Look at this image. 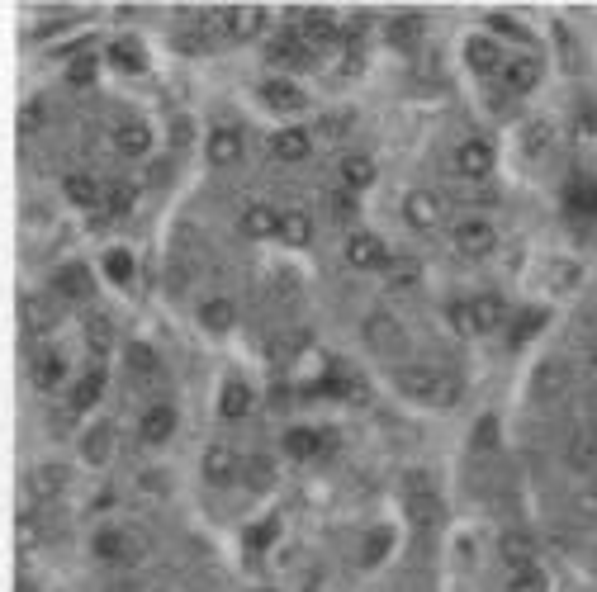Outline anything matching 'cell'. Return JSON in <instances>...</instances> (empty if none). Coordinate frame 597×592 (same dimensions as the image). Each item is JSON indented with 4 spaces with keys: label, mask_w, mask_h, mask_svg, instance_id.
Returning <instances> with one entry per match:
<instances>
[{
    "label": "cell",
    "mask_w": 597,
    "mask_h": 592,
    "mask_svg": "<svg viewBox=\"0 0 597 592\" xmlns=\"http://www.w3.org/2000/svg\"><path fill=\"white\" fill-rule=\"evenodd\" d=\"M394 394L417 403V408H451L455 398H460V384H455L451 375L432 370V365H398Z\"/></svg>",
    "instance_id": "1"
},
{
    "label": "cell",
    "mask_w": 597,
    "mask_h": 592,
    "mask_svg": "<svg viewBox=\"0 0 597 592\" xmlns=\"http://www.w3.org/2000/svg\"><path fill=\"white\" fill-rule=\"evenodd\" d=\"M147 550H152V540H147V531H138V526H100L91 536V555L100 559V564H114V569L143 564Z\"/></svg>",
    "instance_id": "2"
},
{
    "label": "cell",
    "mask_w": 597,
    "mask_h": 592,
    "mask_svg": "<svg viewBox=\"0 0 597 592\" xmlns=\"http://www.w3.org/2000/svg\"><path fill=\"white\" fill-rule=\"evenodd\" d=\"M451 247H455V256H465V261H489V256L498 252V228L479 214L460 218L451 228Z\"/></svg>",
    "instance_id": "3"
},
{
    "label": "cell",
    "mask_w": 597,
    "mask_h": 592,
    "mask_svg": "<svg viewBox=\"0 0 597 592\" xmlns=\"http://www.w3.org/2000/svg\"><path fill=\"white\" fill-rule=\"evenodd\" d=\"M346 266L365 270V275H380V270H394V256H389V247H384L380 233L361 228V233L346 237Z\"/></svg>",
    "instance_id": "4"
},
{
    "label": "cell",
    "mask_w": 597,
    "mask_h": 592,
    "mask_svg": "<svg viewBox=\"0 0 597 592\" xmlns=\"http://www.w3.org/2000/svg\"><path fill=\"white\" fill-rule=\"evenodd\" d=\"M361 337L375 356H398V351H408V332H403V323H398L394 313H370L361 323Z\"/></svg>",
    "instance_id": "5"
},
{
    "label": "cell",
    "mask_w": 597,
    "mask_h": 592,
    "mask_svg": "<svg viewBox=\"0 0 597 592\" xmlns=\"http://www.w3.org/2000/svg\"><path fill=\"white\" fill-rule=\"evenodd\" d=\"M441 214H446V199L436 195V190H408V195H403V223H408L413 233L441 228Z\"/></svg>",
    "instance_id": "6"
},
{
    "label": "cell",
    "mask_w": 597,
    "mask_h": 592,
    "mask_svg": "<svg viewBox=\"0 0 597 592\" xmlns=\"http://www.w3.org/2000/svg\"><path fill=\"white\" fill-rule=\"evenodd\" d=\"M455 176L465 180H489L493 176V162H498V152H493L489 138H465V143L455 147Z\"/></svg>",
    "instance_id": "7"
},
{
    "label": "cell",
    "mask_w": 597,
    "mask_h": 592,
    "mask_svg": "<svg viewBox=\"0 0 597 592\" xmlns=\"http://www.w3.org/2000/svg\"><path fill=\"white\" fill-rule=\"evenodd\" d=\"M67 479H72V469L67 465H57V460H38V465L29 469V479H24V493H29L34 503H53V498L67 493Z\"/></svg>",
    "instance_id": "8"
},
{
    "label": "cell",
    "mask_w": 597,
    "mask_h": 592,
    "mask_svg": "<svg viewBox=\"0 0 597 592\" xmlns=\"http://www.w3.org/2000/svg\"><path fill=\"white\" fill-rule=\"evenodd\" d=\"M261 105L275 109L280 119H290V114H304L308 109V95H304V86H294L290 76H266L261 81Z\"/></svg>",
    "instance_id": "9"
},
{
    "label": "cell",
    "mask_w": 597,
    "mask_h": 592,
    "mask_svg": "<svg viewBox=\"0 0 597 592\" xmlns=\"http://www.w3.org/2000/svg\"><path fill=\"white\" fill-rule=\"evenodd\" d=\"M280 218H285V209H275L266 199H252L242 209V218H237V228H242V237H252V242H271V237H280Z\"/></svg>",
    "instance_id": "10"
},
{
    "label": "cell",
    "mask_w": 597,
    "mask_h": 592,
    "mask_svg": "<svg viewBox=\"0 0 597 592\" xmlns=\"http://www.w3.org/2000/svg\"><path fill=\"white\" fill-rule=\"evenodd\" d=\"M176 427H181V413H176L171 403H152V408H143V417H138V441H143V446H166V441L176 436Z\"/></svg>",
    "instance_id": "11"
},
{
    "label": "cell",
    "mask_w": 597,
    "mask_h": 592,
    "mask_svg": "<svg viewBox=\"0 0 597 592\" xmlns=\"http://www.w3.org/2000/svg\"><path fill=\"white\" fill-rule=\"evenodd\" d=\"M204 157L214 166H237L247 157V138H242L233 124H214L209 128V138H204Z\"/></svg>",
    "instance_id": "12"
},
{
    "label": "cell",
    "mask_w": 597,
    "mask_h": 592,
    "mask_svg": "<svg viewBox=\"0 0 597 592\" xmlns=\"http://www.w3.org/2000/svg\"><path fill=\"white\" fill-rule=\"evenodd\" d=\"M109 143H114V152L128 157V162H147V152H152V128H147L143 119H119L114 133H109Z\"/></svg>",
    "instance_id": "13"
},
{
    "label": "cell",
    "mask_w": 597,
    "mask_h": 592,
    "mask_svg": "<svg viewBox=\"0 0 597 592\" xmlns=\"http://www.w3.org/2000/svg\"><path fill=\"white\" fill-rule=\"evenodd\" d=\"M199 465H204V479H209L214 488H228V484L242 479V455H237L233 446H223V441H214V446L204 450Z\"/></svg>",
    "instance_id": "14"
},
{
    "label": "cell",
    "mask_w": 597,
    "mask_h": 592,
    "mask_svg": "<svg viewBox=\"0 0 597 592\" xmlns=\"http://www.w3.org/2000/svg\"><path fill=\"white\" fill-rule=\"evenodd\" d=\"M53 294L57 299H67V304H86L95 294V275L91 266H81V261H72V266H57L53 275Z\"/></svg>",
    "instance_id": "15"
},
{
    "label": "cell",
    "mask_w": 597,
    "mask_h": 592,
    "mask_svg": "<svg viewBox=\"0 0 597 592\" xmlns=\"http://www.w3.org/2000/svg\"><path fill=\"white\" fill-rule=\"evenodd\" d=\"M465 62H470L474 76L503 72V67H507L503 43H498V38H489V34H470V38H465Z\"/></svg>",
    "instance_id": "16"
},
{
    "label": "cell",
    "mask_w": 597,
    "mask_h": 592,
    "mask_svg": "<svg viewBox=\"0 0 597 592\" xmlns=\"http://www.w3.org/2000/svg\"><path fill=\"white\" fill-rule=\"evenodd\" d=\"M256 408V394H252V384L247 379H223V389H218V417L223 422H242V417H252Z\"/></svg>",
    "instance_id": "17"
},
{
    "label": "cell",
    "mask_w": 597,
    "mask_h": 592,
    "mask_svg": "<svg viewBox=\"0 0 597 592\" xmlns=\"http://www.w3.org/2000/svg\"><path fill=\"white\" fill-rule=\"evenodd\" d=\"M76 455H81V465H109L114 460V422H91L86 427V436H81V446H76Z\"/></svg>",
    "instance_id": "18"
},
{
    "label": "cell",
    "mask_w": 597,
    "mask_h": 592,
    "mask_svg": "<svg viewBox=\"0 0 597 592\" xmlns=\"http://www.w3.org/2000/svg\"><path fill=\"white\" fill-rule=\"evenodd\" d=\"M29 379H34V389H43V394H57V389L67 384V360H62V351H34V356H29Z\"/></svg>",
    "instance_id": "19"
},
{
    "label": "cell",
    "mask_w": 597,
    "mask_h": 592,
    "mask_svg": "<svg viewBox=\"0 0 597 592\" xmlns=\"http://www.w3.org/2000/svg\"><path fill=\"white\" fill-rule=\"evenodd\" d=\"M271 152H275V162H290V166L308 162V157H313V133L299 124H285L271 138Z\"/></svg>",
    "instance_id": "20"
},
{
    "label": "cell",
    "mask_w": 597,
    "mask_h": 592,
    "mask_svg": "<svg viewBox=\"0 0 597 592\" xmlns=\"http://www.w3.org/2000/svg\"><path fill=\"white\" fill-rule=\"evenodd\" d=\"M299 34L313 48H337L342 43V24H337V15H327V10H304L299 15Z\"/></svg>",
    "instance_id": "21"
},
{
    "label": "cell",
    "mask_w": 597,
    "mask_h": 592,
    "mask_svg": "<svg viewBox=\"0 0 597 592\" xmlns=\"http://www.w3.org/2000/svg\"><path fill=\"white\" fill-rule=\"evenodd\" d=\"M541 57H531V53H517V57H507V67H503V86L512 90V95H531V90L541 86Z\"/></svg>",
    "instance_id": "22"
},
{
    "label": "cell",
    "mask_w": 597,
    "mask_h": 592,
    "mask_svg": "<svg viewBox=\"0 0 597 592\" xmlns=\"http://www.w3.org/2000/svg\"><path fill=\"white\" fill-rule=\"evenodd\" d=\"M337 176H342V190H351V195H365V190L380 180V166L370 162L365 152H346L342 162H337Z\"/></svg>",
    "instance_id": "23"
},
{
    "label": "cell",
    "mask_w": 597,
    "mask_h": 592,
    "mask_svg": "<svg viewBox=\"0 0 597 592\" xmlns=\"http://www.w3.org/2000/svg\"><path fill=\"white\" fill-rule=\"evenodd\" d=\"M62 199H67L72 209H95V204L105 199V190H100V180L86 176V171H67V176H62Z\"/></svg>",
    "instance_id": "24"
},
{
    "label": "cell",
    "mask_w": 597,
    "mask_h": 592,
    "mask_svg": "<svg viewBox=\"0 0 597 592\" xmlns=\"http://www.w3.org/2000/svg\"><path fill=\"white\" fill-rule=\"evenodd\" d=\"M100 398H105V370H91V375H81L72 389H67V408H72V413H95Z\"/></svg>",
    "instance_id": "25"
},
{
    "label": "cell",
    "mask_w": 597,
    "mask_h": 592,
    "mask_svg": "<svg viewBox=\"0 0 597 592\" xmlns=\"http://www.w3.org/2000/svg\"><path fill=\"white\" fill-rule=\"evenodd\" d=\"M517 147H522L526 162H545V157H550V147H555V133H550L545 119H526L522 133H517Z\"/></svg>",
    "instance_id": "26"
},
{
    "label": "cell",
    "mask_w": 597,
    "mask_h": 592,
    "mask_svg": "<svg viewBox=\"0 0 597 592\" xmlns=\"http://www.w3.org/2000/svg\"><path fill=\"white\" fill-rule=\"evenodd\" d=\"M19 313H24V332H34V337H43V332H53L57 327V304L53 299H43V294H24Z\"/></svg>",
    "instance_id": "27"
},
{
    "label": "cell",
    "mask_w": 597,
    "mask_h": 592,
    "mask_svg": "<svg viewBox=\"0 0 597 592\" xmlns=\"http://www.w3.org/2000/svg\"><path fill=\"white\" fill-rule=\"evenodd\" d=\"M280 446H285V455H290V465H308V460L323 455V436H318L313 427H290Z\"/></svg>",
    "instance_id": "28"
},
{
    "label": "cell",
    "mask_w": 597,
    "mask_h": 592,
    "mask_svg": "<svg viewBox=\"0 0 597 592\" xmlns=\"http://www.w3.org/2000/svg\"><path fill=\"white\" fill-rule=\"evenodd\" d=\"M403 512H408V521H413V531H432V526H441V503H436L432 488H427V493H408V498H403Z\"/></svg>",
    "instance_id": "29"
},
{
    "label": "cell",
    "mask_w": 597,
    "mask_h": 592,
    "mask_svg": "<svg viewBox=\"0 0 597 592\" xmlns=\"http://www.w3.org/2000/svg\"><path fill=\"white\" fill-rule=\"evenodd\" d=\"M470 308H474V327H479V337H489V332H498V327L507 323V304L498 299V294H474Z\"/></svg>",
    "instance_id": "30"
},
{
    "label": "cell",
    "mask_w": 597,
    "mask_h": 592,
    "mask_svg": "<svg viewBox=\"0 0 597 592\" xmlns=\"http://www.w3.org/2000/svg\"><path fill=\"white\" fill-rule=\"evenodd\" d=\"M199 327L214 332V337H223V332H233L237 327V308L228 304V299H204V304H199Z\"/></svg>",
    "instance_id": "31"
},
{
    "label": "cell",
    "mask_w": 597,
    "mask_h": 592,
    "mask_svg": "<svg viewBox=\"0 0 597 592\" xmlns=\"http://www.w3.org/2000/svg\"><path fill=\"white\" fill-rule=\"evenodd\" d=\"M564 460H569V469L574 474H593L597 469V436L588 427L574 431V441H569V450H564Z\"/></svg>",
    "instance_id": "32"
},
{
    "label": "cell",
    "mask_w": 597,
    "mask_h": 592,
    "mask_svg": "<svg viewBox=\"0 0 597 592\" xmlns=\"http://www.w3.org/2000/svg\"><path fill=\"white\" fill-rule=\"evenodd\" d=\"M498 555H503L507 574H517V569H531V564H536V545L526 536H517V531H507V536L498 540Z\"/></svg>",
    "instance_id": "33"
},
{
    "label": "cell",
    "mask_w": 597,
    "mask_h": 592,
    "mask_svg": "<svg viewBox=\"0 0 597 592\" xmlns=\"http://www.w3.org/2000/svg\"><path fill=\"white\" fill-rule=\"evenodd\" d=\"M124 365L133 379H157L162 375V360H157V351L147 346V341H133V346H124Z\"/></svg>",
    "instance_id": "34"
},
{
    "label": "cell",
    "mask_w": 597,
    "mask_h": 592,
    "mask_svg": "<svg viewBox=\"0 0 597 592\" xmlns=\"http://www.w3.org/2000/svg\"><path fill=\"white\" fill-rule=\"evenodd\" d=\"M109 53V62L119 67V72H128V76H138L147 67V53H143V43H133V38H114L105 48Z\"/></svg>",
    "instance_id": "35"
},
{
    "label": "cell",
    "mask_w": 597,
    "mask_h": 592,
    "mask_svg": "<svg viewBox=\"0 0 597 592\" xmlns=\"http://www.w3.org/2000/svg\"><path fill=\"white\" fill-rule=\"evenodd\" d=\"M280 242H290V247H308V242H313V218H308V209H285V218H280Z\"/></svg>",
    "instance_id": "36"
},
{
    "label": "cell",
    "mask_w": 597,
    "mask_h": 592,
    "mask_svg": "<svg viewBox=\"0 0 597 592\" xmlns=\"http://www.w3.org/2000/svg\"><path fill=\"white\" fill-rule=\"evenodd\" d=\"M545 332V308H526L522 318L512 323V332H507V341H512V351H522L531 337H541Z\"/></svg>",
    "instance_id": "37"
},
{
    "label": "cell",
    "mask_w": 597,
    "mask_h": 592,
    "mask_svg": "<svg viewBox=\"0 0 597 592\" xmlns=\"http://www.w3.org/2000/svg\"><path fill=\"white\" fill-rule=\"evenodd\" d=\"M242 484L256 488V493H266L275 484V465L266 455H252V460H242Z\"/></svg>",
    "instance_id": "38"
},
{
    "label": "cell",
    "mask_w": 597,
    "mask_h": 592,
    "mask_svg": "<svg viewBox=\"0 0 597 592\" xmlns=\"http://www.w3.org/2000/svg\"><path fill=\"white\" fill-rule=\"evenodd\" d=\"M86 346H91L95 356H105L109 346H114V323H109L105 313H91V318H86Z\"/></svg>",
    "instance_id": "39"
},
{
    "label": "cell",
    "mask_w": 597,
    "mask_h": 592,
    "mask_svg": "<svg viewBox=\"0 0 597 592\" xmlns=\"http://www.w3.org/2000/svg\"><path fill=\"white\" fill-rule=\"evenodd\" d=\"M507 592H545V569L541 564H531V569L507 574Z\"/></svg>",
    "instance_id": "40"
},
{
    "label": "cell",
    "mask_w": 597,
    "mask_h": 592,
    "mask_svg": "<svg viewBox=\"0 0 597 592\" xmlns=\"http://www.w3.org/2000/svg\"><path fill=\"white\" fill-rule=\"evenodd\" d=\"M95 72H100V62H95V57H72V62H67V86L86 90L95 81Z\"/></svg>",
    "instance_id": "41"
},
{
    "label": "cell",
    "mask_w": 597,
    "mask_h": 592,
    "mask_svg": "<svg viewBox=\"0 0 597 592\" xmlns=\"http://www.w3.org/2000/svg\"><path fill=\"white\" fill-rule=\"evenodd\" d=\"M446 318H451V327L460 332V337H479V327H474V308H470V299H455V304L446 308Z\"/></svg>",
    "instance_id": "42"
},
{
    "label": "cell",
    "mask_w": 597,
    "mask_h": 592,
    "mask_svg": "<svg viewBox=\"0 0 597 592\" xmlns=\"http://www.w3.org/2000/svg\"><path fill=\"white\" fill-rule=\"evenodd\" d=\"M105 275L114 285H128V280H133V256H128L124 247H114V252L105 256Z\"/></svg>",
    "instance_id": "43"
},
{
    "label": "cell",
    "mask_w": 597,
    "mask_h": 592,
    "mask_svg": "<svg viewBox=\"0 0 597 592\" xmlns=\"http://www.w3.org/2000/svg\"><path fill=\"white\" fill-rule=\"evenodd\" d=\"M389 38H394V43H417V38H422V19L417 15L394 19V24H389Z\"/></svg>",
    "instance_id": "44"
},
{
    "label": "cell",
    "mask_w": 597,
    "mask_h": 592,
    "mask_svg": "<svg viewBox=\"0 0 597 592\" xmlns=\"http://www.w3.org/2000/svg\"><path fill=\"white\" fill-rule=\"evenodd\" d=\"M105 204H109V214H128L133 209V185H109Z\"/></svg>",
    "instance_id": "45"
},
{
    "label": "cell",
    "mask_w": 597,
    "mask_h": 592,
    "mask_svg": "<svg viewBox=\"0 0 597 592\" xmlns=\"http://www.w3.org/2000/svg\"><path fill=\"white\" fill-rule=\"evenodd\" d=\"M332 218H342V223H351L356 218V199H351V190H332Z\"/></svg>",
    "instance_id": "46"
},
{
    "label": "cell",
    "mask_w": 597,
    "mask_h": 592,
    "mask_svg": "<svg viewBox=\"0 0 597 592\" xmlns=\"http://www.w3.org/2000/svg\"><path fill=\"white\" fill-rule=\"evenodd\" d=\"M43 114H48V109H43V100H29V105H24V114H19L24 133H38V128H43Z\"/></svg>",
    "instance_id": "47"
},
{
    "label": "cell",
    "mask_w": 597,
    "mask_h": 592,
    "mask_svg": "<svg viewBox=\"0 0 597 592\" xmlns=\"http://www.w3.org/2000/svg\"><path fill=\"white\" fill-rule=\"evenodd\" d=\"M346 128H351L346 124V114H332V119H323V138H342Z\"/></svg>",
    "instance_id": "48"
},
{
    "label": "cell",
    "mask_w": 597,
    "mask_h": 592,
    "mask_svg": "<svg viewBox=\"0 0 597 592\" xmlns=\"http://www.w3.org/2000/svg\"><path fill=\"white\" fill-rule=\"evenodd\" d=\"M266 536H275V521H266V526H256V531H247V540H252L256 550H261V545H271Z\"/></svg>",
    "instance_id": "49"
},
{
    "label": "cell",
    "mask_w": 597,
    "mask_h": 592,
    "mask_svg": "<svg viewBox=\"0 0 597 592\" xmlns=\"http://www.w3.org/2000/svg\"><path fill=\"white\" fill-rule=\"evenodd\" d=\"M588 370H593V375H597V346H593V351H588Z\"/></svg>",
    "instance_id": "50"
},
{
    "label": "cell",
    "mask_w": 597,
    "mask_h": 592,
    "mask_svg": "<svg viewBox=\"0 0 597 592\" xmlns=\"http://www.w3.org/2000/svg\"><path fill=\"white\" fill-rule=\"evenodd\" d=\"M588 431H593V436H597V417H593V422H588Z\"/></svg>",
    "instance_id": "51"
},
{
    "label": "cell",
    "mask_w": 597,
    "mask_h": 592,
    "mask_svg": "<svg viewBox=\"0 0 597 592\" xmlns=\"http://www.w3.org/2000/svg\"><path fill=\"white\" fill-rule=\"evenodd\" d=\"M256 592H271V588H256Z\"/></svg>",
    "instance_id": "52"
}]
</instances>
